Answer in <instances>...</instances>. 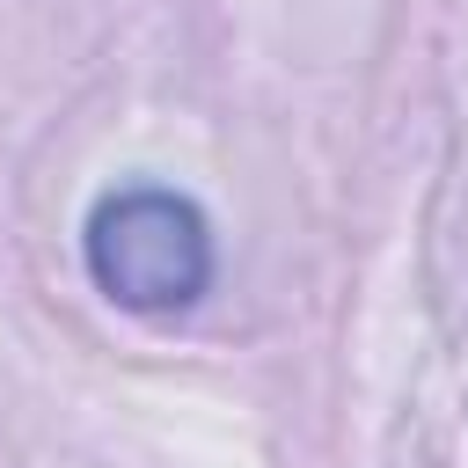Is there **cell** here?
I'll return each instance as SVG.
<instances>
[{"label":"cell","mask_w":468,"mask_h":468,"mask_svg":"<svg viewBox=\"0 0 468 468\" xmlns=\"http://www.w3.org/2000/svg\"><path fill=\"white\" fill-rule=\"evenodd\" d=\"M80 256H88L95 292L124 314H183L212 292V271H219L205 205L168 190V183L102 190L88 205Z\"/></svg>","instance_id":"obj_1"}]
</instances>
